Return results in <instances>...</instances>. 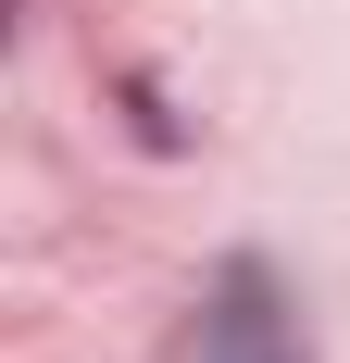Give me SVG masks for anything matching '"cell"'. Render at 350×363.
Wrapping results in <instances>:
<instances>
[{
  "label": "cell",
  "instance_id": "6da1fadb",
  "mask_svg": "<svg viewBox=\"0 0 350 363\" xmlns=\"http://www.w3.org/2000/svg\"><path fill=\"white\" fill-rule=\"evenodd\" d=\"M201 363H300L288 351V326H276V289H263V276H225V301H213L201 313Z\"/></svg>",
  "mask_w": 350,
  "mask_h": 363
}]
</instances>
